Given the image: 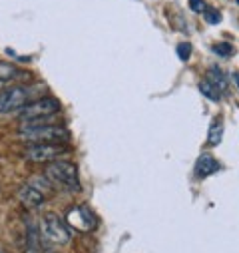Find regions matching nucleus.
<instances>
[{
  "label": "nucleus",
  "mask_w": 239,
  "mask_h": 253,
  "mask_svg": "<svg viewBox=\"0 0 239 253\" xmlns=\"http://www.w3.org/2000/svg\"><path fill=\"white\" fill-rule=\"evenodd\" d=\"M18 138L26 142L28 146L32 144H64L70 140V132L60 124H50L46 122H34V124H22L18 130Z\"/></svg>",
  "instance_id": "obj_1"
},
{
  "label": "nucleus",
  "mask_w": 239,
  "mask_h": 253,
  "mask_svg": "<svg viewBox=\"0 0 239 253\" xmlns=\"http://www.w3.org/2000/svg\"><path fill=\"white\" fill-rule=\"evenodd\" d=\"M44 175L50 179L52 185H58L66 189V192H80V177H78V168L70 162L56 160L50 162Z\"/></svg>",
  "instance_id": "obj_2"
},
{
  "label": "nucleus",
  "mask_w": 239,
  "mask_h": 253,
  "mask_svg": "<svg viewBox=\"0 0 239 253\" xmlns=\"http://www.w3.org/2000/svg\"><path fill=\"white\" fill-rule=\"evenodd\" d=\"M34 92H36V88L26 86V84H16V86L2 90L0 92V114L20 112L24 106L34 102Z\"/></svg>",
  "instance_id": "obj_3"
},
{
  "label": "nucleus",
  "mask_w": 239,
  "mask_h": 253,
  "mask_svg": "<svg viewBox=\"0 0 239 253\" xmlns=\"http://www.w3.org/2000/svg\"><path fill=\"white\" fill-rule=\"evenodd\" d=\"M58 112H60V102L56 98H52V96H46V98H38V100L30 102L28 106H24L18 112V120L22 124L46 122V120H50Z\"/></svg>",
  "instance_id": "obj_4"
},
{
  "label": "nucleus",
  "mask_w": 239,
  "mask_h": 253,
  "mask_svg": "<svg viewBox=\"0 0 239 253\" xmlns=\"http://www.w3.org/2000/svg\"><path fill=\"white\" fill-rule=\"evenodd\" d=\"M40 231L42 235L56 245H64L70 241V227L66 221H62L56 213H44L40 219Z\"/></svg>",
  "instance_id": "obj_5"
},
{
  "label": "nucleus",
  "mask_w": 239,
  "mask_h": 253,
  "mask_svg": "<svg viewBox=\"0 0 239 253\" xmlns=\"http://www.w3.org/2000/svg\"><path fill=\"white\" fill-rule=\"evenodd\" d=\"M70 148L64 144H32L24 150V160L32 164H50L56 162V158L68 154Z\"/></svg>",
  "instance_id": "obj_6"
},
{
  "label": "nucleus",
  "mask_w": 239,
  "mask_h": 253,
  "mask_svg": "<svg viewBox=\"0 0 239 253\" xmlns=\"http://www.w3.org/2000/svg\"><path fill=\"white\" fill-rule=\"evenodd\" d=\"M64 221H66L68 227H72L76 231H82V233H90L98 227V215L84 204H78V206L70 208Z\"/></svg>",
  "instance_id": "obj_7"
},
{
  "label": "nucleus",
  "mask_w": 239,
  "mask_h": 253,
  "mask_svg": "<svg viewBox=\"0 0 239 253\" xmlns=\"http://www.w3.org/2000/svg\"><path fill=\"white\" fill-rule=\"evenodd\" d=\"M28 78H30V74L24 72L22 68L14 66L12 62H0V92L10 86H16L18 82L28 80Z\"/></svg>",
  "instance_id": "obj_8"
},
{
  "label": "nucleus",
  "mask_w": 239,
  "mask_h": 253,
  "mask_svg": "<svg viewBox=\"0 0 239 253\" xmlns=\"http://www.w3.org/2000/svg\"><path fill=\"white\" fill-rule=\"evenodd\" d=\"M18 200H20V204L26 206V208H38V206H42V204L46 202V196L40 192V189H36L34 185H30V183L26 181V183L20 185V189H18Z\"/></svg>",
  "instance_id": "obj_9"
},
{
  "label": "nucleus",
  "mask_w": 239,
  "mask_h": 253,
  "mask_svg": "<svg viewBox=\"0 0 239 253\" xmlns=\"http://www.w3.org/2000/svg\"><path fill=\"white\" fill-rule=\"evenodd\" d=\"M217 169H219V164L211 154H201L196 162V175L198 177H209Z\"/></svg>",
  "instance_id": "obj_10"
},
{
  "label": "nucleus",
  "mask_w": 239,
  "mask_h": 253,
  "mask_svg": "<svg viewBox=\"0 0 239 253\" xmlns=\"http://www.w3.org/2000/svg\"><path fill=\"white\" fill-rule=\"evenodd\" d=\"M205 80H207L211 86H215V88L219 90V94H223V92L227 90V84H229L227 76L223 74V70H221L219 66H211V68L207 70V74H205Z\"/></svg>",
  "instance_id": "obj_11"
},
{
  "label": "nucleus",
  "mask_w": 239,
  "mask_h": 253,
  "mask_svg": "<svg viewBox=\"0 0 239 253\" xmlns=\"http://www.w3.org/2000/svg\"><path fill=\"white\" fill-rule=\"evenodd\" d=\"M223 140V116H217L211 126H209V134H207V144L209 146H219Z\"/></svg>",
  "instance_id": "obj_12"
},
{
  "label": "nucleus",
  "mask_w": 239,
  "mask_h": 253,
  "mask_svg": "<svg viewBox=\"0 0 239 253\" xmlns=\"http://www.w3.org/2000/svg\"><path fill=\"white\" fill-rule=\"evenodd\" d=\"M198 88H199V92L207 98V100H211V102H219L221 100V94H219V90L215 88V86H211L207 80H201L199 84H198Z\"/></svg>",
  "instance_id": "obj_13"
},
{
  "label": "nucleus",
  "mask_w": 239,
  "mask_h": 253,
  "mask_svg": "<svg viewBox=\"0 0 239 253\" xmlns=\"http://www.w3.org/2000/svg\"><path fill=\"white\" fill-rule=\"evenodd\" d=\"M217 56H221V58H229V56H233V46L231 44H227V42H217V44H213V48H211Z\"/></svg>",
  "instance_id": "obj_14"
},
{
  "label": "nucleus",
  "mask_w": 239,
  "mask_h": 253,
  "mask_svg": "<svg viewBox=\"0 0 239 253\" xmlns=\"http://www.w3.org/2000/svg\"><path fill=\"white\" fill-rule=\"evenodd\" d=\"M177 58L182 60V62H188L190 56H192V44L190 42H182V44H177Z\"/></svg>",
  "instance_id": "obj_15"
},
{
  "label": "nucleus",
  "mask_w": 239,
  "mask_h": 253,
  "mask_svg": "<svg viewBox=\"0 0 239 253\" xmlns=\"http://www.w3.org/2000/svg\"><path fill=\"white\" fill-rule=\"evenodd\" d=\"M203 18H205L207 24H219V22H221V12L215 10V8H209V6H207V10L203 12Z\"/></svg>",
  "instance_id": "obj_16"
},
{
  "label": "nucleus",
  "mask_w": 239,
  "mask_h": 253,
  "mask_svg": "<svg viewBox=\"0 0 239 253\" xmlns=\"http://www.w3.org/2000/svg\"><path fill=\"white\" fill-rule=\"evenodd\" d=\"M188 6H190V10L196 12V14H203V12L207 10V2H205V0H190Z\"/></svg>",
  "instance_id": "obj_17"
},
{
  "label": "nucleus",
  "mask_w": 239,
  "mask_h": 253,
  "mask_svg": "<svg viewBox=\"0 0 239 253\" xmlns=\"http://www.w3.org/2000/svg\"><path fill=\"white\" fill-rule=\"evenodd\" d=\"M231 76H233V82H235V84H237V88H239V72H233Z\"/></svg>",
  "instance_id": "obj_18"
},
{
  "label": "nucleus",
  "mask_w": 239,
  "mask_h": 253,
  "mask_svg": "<svg viewBox=\"0 0 239 253\" xmlns=\"http://www.w3.org/2000/svg\"><path fill=\"white\" fill-rule=\"evenodd\" d=\"M235 2H237V4H239V0H235Z\"/></svg>",
  "instance_id": "obj_19"
},
{
  "label": "nucleus",
  "mask_w": 239,
  "mask_h": 253,
  "mask_svg": "<svg viewBox=\"0 0 239 253\" xmlns=\"http://www.w3.org/2000/svg\"><path fill=\"white\" fill-rule=\"evenodd\" d=\"M44 253H50V251H44Z\"/></svg>",
  "instance_id": "obj_20"
}]
</instances>
